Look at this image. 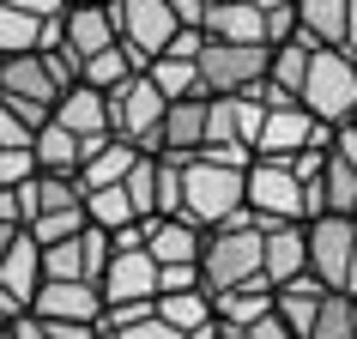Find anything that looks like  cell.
Here are the masks:
<instances>
[{"label": "cell", "mask_w": 357, "mask_h": 339, "mask_svg": "<svg viewBox=\"0 0 357 339\" xmlns=\"http://www.w3.org/2000/svg\"><path fill=\"white\" fill-rule=\"evenodd\" d=\"M243 285H261V230L248 212H236L230 225L206 230V243H200V291L225 297Z\"/></svg>", "instance_id": "1"}, {"label": "cell", "mask_w": 357, "mask_h": 339, "mask_svg": "<svg viewBox=\"0 0 357 339\" xmlns=\"http://www.w3.org/2000/svg\"><path fill=\"white\" fill-rule=\"evenodd\" d=\"M243 212V170H230L225 158H212V151H200V158H188L182 164V206H176V218H188L200 236L218 225H230Z\"/></svg>", "instance_id": "2"}, {"label": "cell", "mask_w": 357, "mask_h": 339, "mask_svg": "<svg viewBox=\"0 0 357 339\" xmlns=\"http://www.w3.org/2000/svg\"><path fill=\"white\" fill-rule=\"evenodd\" d=\"M19 212H24V236L37 248H55L85 230V188L73 176H31L19 188Z\"/></svg>", "instance_id": "3"}, {"label": "cell", "mask_w": 357, "mask_h": 339, "mask_svg": "<svg viewBox=\"0 0 357 339\" xmlns=\"http://www.w3.org/2000/svg\"><path fill=\"white\" fill-rule=\"evenodd\" d=\"M303 243H309V279L327 297H357V225L351 218H309Z\"/></svg>", "instance_id": "4"}, {"label": "cell", "mask_w": 357, "mask_h": 339, "mask_svg": "<svg viewBox=\"0 0 357 339\" xmlns=\"http://www.w3.org/2000/svg\"><path fill=\"white\" fill-rule=\"evenodd\" d=\"M303 115H315L321 128L333 133L357 115V61L351 55H309V73H303Z\"/></svg>", "instance_id": "5"}, {"label": "cell", "mask_w": 357, "mask_h": 339, "mask_svg": "<svg viewBox=\"0 0 357 339\" xmlns=\"http://www.w3.org/2000/svg\"><path fill=\"white\" fill-rule=\"evenodd\" d=\"M176 37H182V24L169 13V0H115V43L128 49V61L139 73L151 61H164Z\"/></svg>", "instance_id": "6"}, {"label": "cell", "mask_w": 357, "mask_h": 339, "mask_svg": "<svg viewBox=\"0 0 357 339\" xmlns=\"http://www.w3.org/2000/svg\"><path fill=\"white\" fill-rule=\"evenodd\" d=\"M61 0H0V61L61 49Z\"/></svg>", "instance_id": "7"}, {"label": "cell", "mask_w": 357, "mask_h": 339, "mask_svg": "<svg viewBox=\"0 0 357 339\" xmlns=\"http://www.w3.org/2000/svg\"><path fill=\"white\" fill-rule=\"evenodd\" d=\"M266 55L273 49H230V43H200L194 73H200V97H248L266 79Z\"/></svg>", "instance_id": "8"}, {"label": "cell", "mask_w": 357, "mask_h": 339, "mask_svg": "<svg viewBox=\"0 0 357 339\" xmlns=\"http://www.w3.org/2000/svg\"><path fill=\"white\" fill-rule=\"evenodd\" d=\"M243 212L255 225H303V188L291 182L284 164H255L243 170Z\"/></svg>", "instance_id": "9"}, {"label": "cell", "mask_w": 357, "mask_h": 339, "mask_svg": "<svg viewBox=\"0 0 357 339\" xmlns=\"http://www.w3.org/2000/svg\"><path fill=\"white\" fill-rule=\"evenodd\" d=\"M164 110H169V103L151 91V79H146V73H133L128 85L109 97V140H121V146H133V151H146V158H151Z\"/></svg>", "instance_id": "10"}, {"label": "cell", "mask_w": 357, "mask_h": 339, "mask_svg": "<svg viewBox=\"0 0 357 339\" xmlns=\"http://www.w3.org/2000/svg\"><path fill=\"white\" fill-rule=\"evenodd\" d=\"M333 133L321 128L315 115H303L297 103H284V110H266V121H261V140H255V158L261 164H291L297 151H309V146H327Z\"/></svg>", "instance_id": "11"}, {"label": "cell", "mask_w": 357, "mask_h": 339, "mask_svg": "<svg viewBox=\"0 0 357 339\" xmlns=\"http://www.w3.org/2000/svg\"><path fill=\"white\" fill-rule=\"evenodd\" d=\"M97 297H103V309L158 303V266H151V255L146 248H109V266L97 279Z\"/></svg>", "instance_id": "12"}, {"label": "cell", "mask_w": 357, "mask_h": 339, "mask_svg": "<svg viewBox=\"0 0 357 339\" xmlns=\"http://www.w3.org/2000/svg\"><path fill=\"white\" fill-rule=\"evenodd\" d=\"M97 315H103V297H97V285H37V297H31V321L43 327H79V333H91Z\"/></svg>", "instance_id": "13"}, {"label": "cell", "mask_w": 357, "mask_h": 339, "mask_svg": "<svg viewBox=\"0 0 357 339\" xmlns=\"http://www.w3.org/2000/svg\"><path fill=\"white\" fill-rule=\"evenodd\" d=\"M61 91H67V85L55 79V67H49L43 55L0 61V97H6V103H19V110H43V115H49V110L61 103Z\"/></svg>", "instance_id": "14"}, {"label": "cell", "mask_w": 357, "mask_h": 339, "mask_svg": "<svg viewBox=\"0 0 357 339\" xmlns=\"http://www.w3.org/2000/svg\"><path fill=\"white\" fill-rule=\"evenodd\" d=\"M261 230V285L279 291V285H297L309 273V243H303V225H255Z\"/></svg>", "instance_id": "15"}, {"label": "cell", "mask_w": 357, "mask_h": 339, "mask_svg": "<svg viewBox=\"0 0 357 339\" xmlns=\"http://www.w3.org/2000/svg\"><path fill=\"white\" fill-rule=\"evenodd\" d=\"M200 43L266 49L261 43V0H206V13H200Z\"/></svg>", "instance_id": "16"}, {"label": "cell", "mask_w": 357, "mask_h": 339, "mask_svg": "<svg viewBox=\"0 0 357 339\" xmlns=\"http://www.w3.org/2000/svg\"><path fill=\"white\" fill-rule=\"evenodd\" d=\"M61 49L85 67L97 61L103 49H115V0L109 6H67L61 13Z\"/></svg>", "instance_id": "17"}, {"label": "cell", "mask_w": 357, "mask_h": 339, "mask_svg": "<svg viewBox=\"0 0 357 339\" xmlns=\"http://www.w3.org/2000/svg\"><path fill=\"white\" fill-rule=\"evenodd\" d=\"M200 146H206V97L169 103L164 121H158V146H151V158H176V164H188V158H200Z\"/></svg>", "instance_id": "18"}, {"label": "cell", "mask_w": 357, "mask_h": 339, "mask_svg": "<svg viewBox=\"0 0 357 339\" xmlns=\"http://www.w3.org/2000/svg\"><path fill=\"white\" fill-rule=\"evenodd\" d=\"M49 121H55L61 133H73L79 146H103V140H109V97L73 85V91H61V103L49 110Z\"/></svg>", "instance_id": "19"}, {"label": "cell", "mask_w": 357, "mask_h": 339, "mask_svg": "<svg viewBox=\"0 0 357 339\" xmlns=\"http://www.w3.org/2000/svg\"><path fill=\"white\" fill-rule=\"evenodd\" d=\"M200 230L188 218H146L139 225V248L151 255V266H200Z\"/></svg>", "instance_id": "20"}, {"label": "cell", "mask_w": 357, "mask_h": 339, "mask_svg": "<svg viewBox=\"0 0 357 339\" xmlns=\"http://www.w3.org/2000/svg\"><path fill=\"white\" fill-rule=\"evenodd\" d=\"M297 6V43L315 55H345V0H291Z\"/></svg>", "instance_id": "21"}, {"label": "cell", "mask_w": 357, "mask_h": 339, "mask_svg": "<svg viewBox=\"0 0 357 339\" xmlns=\"http://www.w3.org/2000/svg\"><path fill=\"white\" fill-rule=\"evenodd\" d=\"M133 164H139V151H133V146H121V140H103V146L85 151V164H79L73 182H79L85 194H97V188H121Z\"/></svg>", "instance_id": "22"}, {"label": "cell", "mask_w": 357, "mask_h": 339, "mask_svg": "<svg viewBox=\"0 0 357 339\" xmlns=\"http://www.w3.org/2000/svg\"><path fill=\"white\" fill-rule=\"evenodd\" d=\"M37 285H43V248H37V243H31V236L19 230L13 255L0 261V291H6V297L19 303L24 315H31V297H37Z\"/></svg>", "instance_id": "23"}, {"label": "cell", "mask_w": 357, "mask_h": 339, "mask_svg": "<svg viewBox=\"0 0 357 339\" xmlns=\"http://www.w3.org/2000/svg\"><path fill=\"white\" fill-rule=\"evenodd\" d=\"M206 303H212V321H218L225 333H236V339H243L255 321L273 315V291H266V285H243V291H225V297H206Z\"/></svg>", "instance_id": "24"}, {"label": "cell", "mask_w": 357, "mask_h": 339, "mask_svg": "<svg viewBox=\"0 0 357 339\" xmlns=\"http://www.w3.org/2000/svg\"><path fill=\"white\" fill-rule=\"evenodd\" d=\"M321 297H327V291L303 273L297 285H279V291H273V315H279L297 339H309V327H315V315H321Z\"/></svg>", "instance_id": "25"}, {"label": "cell", "mask_w": 357, "mask_h": 339, "mask_svg": "<svg viewBox=\"0 0 357 339\" xmlns=\"http://www.w3.org/2000/svg\"><path fill=\"white\" fill-rule=\"evenodd\" d=\"M85 151H91V146H79L73 133H61L55 121H49V128L31 140V164H37V176H79Z\"/></svg>", "instance_id": "26"}, {"label": "cell", "mask_w": 357, "mask_h": 339, "mask_svg": "<svg viewBox=\"0 0 357 339\" xmlns=\"http://www.w3.org/2000/svg\"><path fill=\"white\" fill-rule=\"evenodd\" d=\"M151 315L164 321L169 333H182V339H194V333H206V327H218V321H212L206 291H188V297H158V303H151Z\"/></svg>", "instance_id": "27"}, {"label": "cell", "mask_w": 357, "mask_h": 339, "mask_svg": "<svg viewBox=\"0 0 357 339\" xmlns=\"http://www.w3.org/2000/svg\"><path fill=\"white\" fill-rule=\"evenodd\" d=\"M133 73H139V67H133V61H128V49L115 43V49H103L97 61H85V67H79V85H85V91H97V97H115Z\"/></svg>", "instance_id": "28"}, {"label": "cell", "mask_w": 357, "mask_h": 339, "mask_svg": "<svg viewBox=\"0 0 357 339\" xmlns=\"http://www.w3.org/2000/svg\"><path fill=\"white\" fill-rule=\"evenodd\" d=\"M85 225L103 230V236H121V230L139 225V212L128 206V194H121V188H97V194H85Z\"/></svg>", "instance_id": "29"}, {"label": "cell", "mask_w": 357, "mask_h": 339, "mask_svg": "<svg viewBox=\"0 0 357 339\" xmlns=\"http://www.w3.org/2000/svg\"><path fill=\"white\" fill-rule=\"evenodd\" d=\"M121 194H128V206L139 212V225H146V218H158V158H146V151H139V164L128 170Z\"/></svg>", "instance_id": "30"}, {"label": "cell", "mask_w": 357, "mask_h": 339, "mask_svg": "<svg viewBox=\"0 0 357 339\" xmlns=\"http://www.w3.org/2000/svg\"><path fill=\"white\" fill-rule=\"evenodd\" d=\"M309 339H357V297H321Z\"/></svg>", "instance_id": "31"}, {"label": "cell", "mask_w": 357, "mask_h": 339, "mask_svg": "<svg viewBox=\"0 0 357 339\" xmlns=\"http://www.w3.org/2000/svg\"><path fill=\"white\" fill-rule=\"evenodd\" d=\"M261 43L266 49L297 43V6H291V0H261Z\"/></svg>", "instance_id": "32"}, {"label": "cell", "mask_w": 357, "mask_h": 339, "mask_svg": "<svg viewBox=\"0 0 357 339\" xmlns=\"http://www.w3.org/2000/svg\"><path fill=\"white\" fill-rule=\"evenodd\" d=\"M200 291V266H158V297H188Z\"/></svg>", "instance_id": "33"}, {"label": "cell", "mask_w": 357, "mask_h": 339, "mask_svg": "<svg viewBox=\"0 0 357 339\" xmlns=\"http://www.w3.org/2000/svg\"><path fill=\"white\" fill-rule=\"evenodd\" d=\"M31 176H37L31 151H0V188H24Z\"/></svg>", "instance_id": "34"}, {"label": "cell", "mask_w": 357, "mask_h": 339, "mask_svg": "<svg viewBox=\"0 0 357 339\" xmlns=\"http://www.w3.org/2000/svg\"><path fill=\"white\" fill-rule=\"evenodd\" d=\"M327 158H339V164L357 176V128L345 121V128H333V140H327Z\"/></svg>", "instance_id": "35"}, {"label": "cell", "mask_w": 357, "mask_h": 339, "mask_svg": "<svg viewBox=\"0 0 357 339\" xmlns=\"http://www.w3.org/2000/svg\"><path fill=\"white\" fill-rule=\"evenodd\" d=\"M97 339H182V333H169L164 321L151 315V321H139V327H128V333H97Z\"/></svg>", "instance_id": "36"}, {"label": "cell", "mask_w": 357, "mask_h": 339, "mask_svg": "<svg viewBox=\"0 0 357 339\" xmlns=\"http://www.w3.org/2000/svg\"><path fill=\"white\" fill-rule=\"evenodd\" d=\"M0 339H49V327H43V321H31V315H19L13 327H0Z\"/></svg>", "instance_id": "37"}, {"label": "cell", "mask_w": 357, "mask_h": 339, "mask_svg": "<svg viewBox=\"0 0 357 339\" xmlns=\"http://www.w3.org/2000/svg\"><path fill=\"white\" fill-rule=\"evenodd\" d=\"M243 339H297V333H291V327H284L279 315H266V321H255V327H248Z\"/></svg>", "instance_id": "38"}, {"label": "cell", "mask_w": 357, "mask_h": 339, "mask_svg": "<svg viewBox=\"0 0 357 339\" xmlns=\"http://www.w3.org/2000/svg\"><path fill=\"white\" fill-rule=\"evenodd\" d=\"M345 55H357V0H345Z\"/></svg>", "instance_id": "39"}, {"label": "cell", "mask_w": 357, "mask_h": 339, "mask_svg": "<svg viewBox=\"0 0 357 339\" xmlns=\"http://www.w3.org/2000/svg\"><path fill=\"white\" fill-rule=\"evenodd\" d=\"M13 243H19V230H6V225H0V261L13 255Z\"/></svg>", "instance_id": "40"}, {"label": "cell", "mask_w": 357, "mask_h": 339, "mask_svg": "<svg viewBox=\"0 0 357 339\" xmlns=\"http://www.w3.org/2000/svg\"><path fill=\"white\" fill-rule=\"evenodd\" d=\"M194 339H236V333H225V327H206V333H194Z\"/></svg>", "instance_id": "41"}, {"label": "cell", "mask_w": 357, "mask_h": 339, "mask_svg": "<svg viewBox=\"0 0 357 339\" xmlns=\"http://www.w3.org/2000/svg\"><path fill=\"white\" fill-rule=\"evenodd\" d=\"M351 128H357V115H351Z\"/></svg>", "instance_id": "42"}, {"label": "cell", "mask_w": 357, "mask_h": 339, "mask_svg": "<svg viewBox=\"0 0 357 339\" xmlns=\"http://www.w3.org/2000/svg\"><path fill=\"white\" fill-rule=\"evenodd\" d=\"M351 61H357V55H351Z\"/></svg>", "instance_id": "43"}]
</instances>
